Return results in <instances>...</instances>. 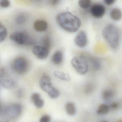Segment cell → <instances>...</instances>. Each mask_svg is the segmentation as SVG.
I'll use <instances>...</instances> for the list:
<instances>
[{
    "mask_svg": "<svg viewBox=\"0 0 122 122\" xmlns=\"http://www.w3.org/2000/svg\"><path fill=\"white\" fill-rule=\"evenodd\" d=\"M41 45L42 47L45 48L49 50L51 46V41L50 38L48 36H45L43 37L41 40Z\"/></svg>",
    "mask_w": 122,
    "mask_h": 122,
    "instance_id": "21",
    "label": "cell"
},
{
    "mask_svg": "<svg viewBox=\"0 0 122 122\" xmlns=\"http://www.w3.org/2000/svg\"><path fill=\"white\" fill-rule=\"evenodd\" d=\"M32 52L36 57L40 60H44L49 55V50L40 46H35L32 49Z\"/></svg>",
    "mask_w": 122,
    "mask_h": 122,
    "instance_id": "10",
    "label": "cell"
},
{
    "mask_svg": "<svg viewBox=\"0 0 122 122\" xmlns=\"http://www.w3.org/2000/svg\"><path fill=\"white\" fill-rule=\"evenodd\" d=\"M10 40L20 45H26L33 43V41L27 33L23 32L13 33L10 36Z\"/></svg>",
    "mask_w": 122,
    "mask_h": 122,
    "instance_id": "7",
    "label": "cell"
},
{
    "mask_svg": "<svg viewBox=\"0 0 122 122\" xmlns=\"http://www.w3.org/2000/svg\"><path fill=\"white\" fill-rule=\"evenodd\" d=\"M40 85L41 89L48 93L54 88L50 77L46 74H44L40 81Z\"/></svg>",
    "mask_w": 122,
    "mask_h": 122,
    "instance_id": "8",
    "label": "cell"
},
{
    "mask_svg": "<svg viewBox=\"0 0 122 122\" xmlns=\"http://www.w3.org/2000/svg\"><path fill=\"white\" fill-rule=\"evenodd\" d=\"M115 1V0H105L104 2L107 5H111L114 4Z\"/></svg>",
    "mask_w": 122,
    "mask_h": 122,
    "instance_id": "30",
    "label": "cell"
},
{
    "mask_svg": "<svg viewBox=\"0 0 122 122\" xmlns=\"http://www.w3.org/2000/svg\"><path fill=\"white\" fill-rule=\"evenodd\" d=\"M22 109V105L15 103L3 106L1 108L0 115L1 117L8 120L16 119L21 114Z\"/></svg>",
    "mask_w": 122,
    "mask_h": 122,
    "instance_id": "3",
    "label": "cell"
},
{
    "mask_svg": "<svg viewBox=\"0 0 122 122\" xmlns=\"http://www.w3.org/2000/svg\"><path fill=\"white\" fill-rule=\"evenodd\" d=\"M63 55L62 51L58 50L53 54L52 57V61L54 64L59 65L62 62Z\"/></svg>",
    "mask_w": 122,
    "mask_h": 122,
    "instance_id": "18",
    "label": "cell"
},
{
    "mask_svg": "<svg viewBox=\"0 0 122 122\" xmlns=\"http://www.w3.org/2000/svg\"><path fill=\"white\" fill-rule=\"evenodd\" d=\"M102 35L112 49L116 50L118 48L120 45V33L116 25L112 24L107 25L103 30Z\"/></svg>",
    "mask_w": 122,
    "mask_h": 122,
    "instance_id": "2",
    "label": "cell"
},
{
    "mask_svg": "<svg viewBox=\"0 0 122 122\" xmlns=\"http://www.w3.org/2000/svg\"><path fill=\"white\" fill-rule=\"evenodd\" d=\"M31 99L35 106L37 108H41L44 106L45 102L41 98L40 95L39 93H33L31 96Z\"/></svg>",
    "mask_w": 122,
    "mask_h": 122,
    "instance_id": "13",
    "label": "cell"
},
{
    "mask_svg": "<svg viewBox=\"0 0 122 122\" xmlns=\"http://www.w3.org/2000/svg\"><path fill=\"white\" fill-rule=\"evenodd\" d=\"M33 27L34 29L38 32H44L47 28V23L44 20H37L34 22Z\"/></svg>",
    "mask_w": 122,
    "mask_h": 122,
    "instance_id": "12",
    "label": "cell"
},
{
    "mask_svg": "<svg viewBox=\"0 0 122 122\" xmlns=\"http://www.w3.org/2000/svg\"><path fill=\"white\" fill-rule=\"evenodd\" d=\"M87 60L89 66H90L93 69L95 70H98L100 68L101 65L100 61L96 58L91 56L85 55Z\"/></svg>",
    "mask_w": 122,
    "mask_h": 122,
    "instance_id": "14",
    "label": "cell"
},
{
    "mask_svg": "<svg viewBox=\"0 0 122 122\" xmlns=\"http://www.w3.org/2000/svg\"><path fill=\"white\" fill-rule=\"evenodd\" d=\"M110 17L112 20L115 21H119L122 18V12L118 8H113L111 10L110 13Z\"/></svg>",
    "mask_w": 122,
    "mask_h": 122,
    "instance_id": "16",
    "label": "cell"
},
{
    "mask_svg": "<svg viewBox=\"0 0 122 122\" xmlns=\"http://www.w3.org/2000/svg\"><path fill=\"white\" fill-rule=\"evenodd\" d=\"M90 12L92 16L95 18H101L105 13V8L101 4H94L90 8Z\"/></svg>",
    "mask_w": 122,
    "mask_h": 122,
    "instance_id": "9",
    "label": "cell"
},
{
    "mask_svg": "<svg viewBox=\"0 0 122 122\" xmlns=\"http://www.w3.org/2000/svg\"><path fill=\"white\" fill-rule=\"evenodd\" d=\"M75 44L80 48H84L86 46L88 42L87 37L85 31L81 30L76 36L74 40Z\"/></svg>",
    "mask_w": 122,
    "mask_h": 122,
    "instance_id": "11",
    "label": "cell"
},
{
    "mask_svg": "<svg viewBox=\"0 0 122 122\" xmlns=\"http://www.w3.org/2000/svg\"><path fill=\"white\" fill-rule=\"evenodd\" d=\"M48 96L52 99H56L60 96V92L57 89L54 88L50 92L48 93Z\"/></svg>",
    "mask_w": 122,
    "mask_h": 122,
    "instance_id": "25",
    "label": "cell"
},
{
    "mask_svg": "<svg viewBox=\"0 0 122 122\" xmlns=\"http://www.w3.org/2000/svg\"><path fill=\"white\" fill-rule=\"evenodd\" d=\"M71 63L75 70L80 75H85L88 72L90 66L84 55L73 58Z\"/></svg>",
    "mask_w": 122,
    "mask_h": 122,
    "instance_id": "4",
    "label": "cell"
},
{
    "mask_svg": "<svg viewBox=\"0 0 122 122\" xmlns=\"http://www.w3.org/2000/svg\"><path fill=\"white\" fill-rule=\"evenodd\" d=\"M108 122V121H107L106 120H103V121H100V122Z\"/></svg>",
    "mask_w": 122,
    "mask_h": 122,
    "instance_id": "34",
    "label": "cell"
},
{
    "mask_svg": "<svg viewBox=\"0 0 122 122\" xmlns=\"http://www.w3.org/2000/svg\"><path fill=\"white\" fill-rule=\"evenodd\" d=\"M65 110L67 114L71 116H73L76 114V107L72 102H68L66 104Z\"/></svg>",
    "mask_w": 122,
    "mask_h": 122,
    "instance_id": "19",
    "label": "cell"
},
{
    "mask_svg": "<svg viewBox=\"0 0 122 122\" xmlns=\"http://www.w3.org/2000/svg\"><path fill=\"white\" fill-rule=\"evenodd\" d=\"M0 83L3 87L8 89H13L17 85L16 81L4 68L0 71Z\"/></svg>",
    "mask_w": 122,
    "mask_h": 122,
    "instance_id": "6",
    "label": "cell"
},
{
    "mask_svg": "<svg viewBox=\"0 0 122 122\" xmlns=\"http://www.w3.org/2000/svg\"><path fill=\"white\" fill-rule=\"evenodd\" d=\"M10 3L8 0H3L0 1V6L2 7L7 8L10 6Z\"/></svg>",
    "mask_w": 122,
    "mask_h": 122,
    "instance_id": "29",
    "label": "cell"
},
{
    "mask_svg": "<svg viewBox=\"0 0 122 122\" xmlns=\"http://www.w3.org/2000/svg\"><path fill=\"white\" fill-rule=\"evenodd\" d=\"M27 19L26 15L23 14L18 15L15 18V22L17 25H23L26 23Z\"/></svg>",
    "mask_w": 122,
    "mask_h": 122,
    "instance_id": "22",
    "label": "cell"
},
{
    "mask_svg": "<svg viewBox=\"0 0 122 122\" xmlns=\"http://www.w3.org/2000/svg\"><path fill=\"white\" fill-rule=\"evenodd\" d=\"M59 0H51L50 1V3L52 5H57L58 3L59 2Z\"/></svg>",
    "mask_w": 122,
    "mask_h": 122,
    "instance_id": "32",
    "label": "cell"
},
{
    "mask_svg": "<svg viewBox=\"0 0 122 122\" xmlns=\"http://www.w3.org/2000/svg\"><path fill=\"white\" fill-rule=\"evenodd\" d=\"M7 35V31L5 28L2 24L0 25V42H3Z\"/></svg>",
    "mask_w": 122,
    "mask_h": 122,
    "instance_id": "24",
    "label": "cell"
},
{
    "mask_svg": "<svg viewBox=\"0 0 122 122\" xmlns=\"http://www.w3.org/2000/svg\"><path fill=\"white\" fill-rule=\"evenodd\" d=\"M110 110L108 105L101 103L98 105L96 110V113L99 115H105L109 113Z\"/></svg>",
    "mask_w": 122,
    "mask_h": 122,
    "instance_id": "17",
    "label": "cell"
},
{
    "mask_svg": "<svg viewBox=\"0 0 122 122\" xmlns=\"http://www.w3.org/2000/svg\"><path fill=\"white\" fill-rule=\"evenodd\" d=\"M78 5L81 8L87 10L91 7V1L90 0H80L78 1Z\"/></svg>",
    "mask_w": 122,
    "mask_h": 122,
    "instance_id": "23",
    "label": "cell"
},
{
    "mask_svg": "<svg viewBox=\"0 0 122 122\" xmlns=\"http://www.w3.org/2000/svg\"><path fill=\"white\" fill-rule=\"evenodd\" d=\"M94 87L92 84H88L85 86L84 89V92L86 95H90L93 92Z\"/></svg>",
    "mask_w": 122,
    "mask_h": 122,
    "instance_id": "26",
    "label": "cell"
},
{
    "mask_svg": "<svg viewBox=\"0 0 122 122\" xmlns=\"http://www.w3.org/2000/svg\"><path fill=\"white\" fill-rule=\"evenodd\" d=\"M54 76L60 80L64 81H69L70 80V76L65 73L60 71H55L53 73Z\"/></svg>",
    "mask_w": 122,
    "mask_h": 122,
    "instance_id": "20",
    "label": "cell"
},
{
    "mask_svg": "<svg viewBox=\"0 0 122 122\" xmlns=\"http://www.w3.org/2000/svg\"><path fill=\"white\" fill-rule=\"evenodd\" d=\"M23 94V92L22 90L20 88L18 91V97L20 98L22 97Z\"/></svg>",
    "mask_w": 122,
    "mask_h": 122,
    "instance_id": "31",
    "label": "cell"
},
{
    "mask_svg": "<svg viewBox=\"0 0 122 122\" xmlns=\"http://www.w3.org/2000/svg\"><path fill=\"white\" fill-rule=\"evenodd\" d=\"M13 70L17 74L23 75L26 73L29 69V63L25 57H17L13 61L11 65Z\"/></svg>",
    "mask_w": 122,
    "mask_h": 122,
    "instance_id": "5",
    "label": "cell"
},
{
    "mask_svg": "<svg viewBox=\"0 0 122 122\" xmlns=\"http://www.w3.org/2000/svg\"><path fill=\"white\" fill-rule=\"evenodd\" d=\"M115 94L114 90L106 88L103 90L101 93L102 98L105 101H109L113 98Z\"/></svg>",
    "mask_w": 122,
    "mask_h": 122,
    "instance_id": "15",
    "label": "cell"
},
{
    "mask_svg": "<svg viewBox=\"0 0 122 122\" xmlns=\"http://www.w3.org/2000/svg\"><path fill=\"white\" fill-rule=\"evenodd\" d=\"M116 122H122V119H120L118 120Z\"/></svg>",
    "mask_w": 122,
    "mask_h": 122,
    "instance_id": "33",
    "label": "cell"
},
{
    "mask_svg": "<svg viewBox=\"0 0 122 122\" xmlns=\"http://www.w3.org/2000/svg\"><path fill=\"white\" fill-rule=\"evenodd\" d=\"M109 105L110 110L115 111L119 108L120 107V105L118 102H113L111 103Z\"/></svg>",
    "mask_w": 122,
    "mask_h": 122,
    "instance_id": "27",
    "label": "cell"
},
{
    "mask_svg": "<svg viewBox=\"0 0 122 122\" xmlns=\"http://www.w3.org/2000/svg\"><path fill=\"white\" fill-rule=\"evenodd\" d=\"M51 118L50 116L48 115H45L43 116L40 120V122H50Z\"/></svg>",
    "mask_w": 122,
    "mask_h": 122,
    "instance_id": "28",
    "label": "cell"
},
{
    "mask_svg": "<svg viewBox=\"0 0 122 122\" xmlns=\"http://www.w3.org/2000/svg\"><path fill=\"white\" fill-rule=\"evenodd\" d=\"M56 21L61 27L68 32H77L81 26V21L79 18L70 12L58 15L56 17Z\"/></svg>",
    "mask_w": 122,
    "mask_h": 122,
    "instance_id": "1",
    "label": "cell"
}]
</instances>
